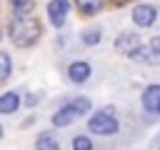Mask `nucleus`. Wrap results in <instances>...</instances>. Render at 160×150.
Returning <instances> with one entry per match:
<instances>
[{
    "instance_id": "nucleus-1",
    "label": "nucleus",
    "mask_w": 160,
    "mask_h": 150,
    "mask_svg": "<svg viewBox=\"0 0 160 150\" xmlns=\"http://www.w3.org/2000/svg\"><path fill=\"white\" fill-rule=\"evenodd\" d=\"M8 35H10V40H12L15 45L30 48V45H35V42L40 40L42 28H40L38 20H32V18H28V15H12V20L8 22Z\"/></svg>"
},
{
    "instance_id": "nucleus-2",
    "label": "nucleus",
    "mask_w": 160,
    "mask_h": 150,
    "mask_svg": "<svg viewBox=\"0 0 160 150\" xmlns=\"http://www.w3.org/2000/svg\"><path fill=\"white\" fill-rule=\"evenodd\" d=\"M88 128H90V132H95V135H115V132H118V120H115V115H112V108H105V110L95 112V115L88 120Z\"/></svg>"
},
{
    "instance_id": "nucleus-3",
    "label": "nucleus",
    "mask_w": 160,
    "mask_h": 150,
    "mask_svg": "<svg viewBox=\"0 0 160 150\" xmlns=\"http://www.w3.org/2000/svg\"><path fill=\"white\" fill-rule=\"evenodd\" d=\"M142 48V42H140V38H138V32H130V30H125V32H120L118 38H115V50L120 52V55H128V58H132L138 50Z\"/></svg>"
},
{
    "instance_id": "nucleus-4",
    "label": "nucleus",
    "mask_w": 160,
    "mask_h": 150,
    "mask_svg": "<svg viewBox=\"0 0 160 150\" xmlns=\"http://www.w3.org/2000/svg\"><path fill=\"white\" fill-rule=\"evenodd\" d=\"M155 18H158L155 5L140 2V5H135V8H132V22H135L138 28H150V25L155 22Z\"/></svg>"
},
{
    "instance_id": "nucleus-5",
    "label": "nucleus",
    "mask_w": 160,
    "mask_h": 150,
    "mask_svg": "<svg viewBox=\"0 0 160 150\" xmlns=\"http://www.w3.org/2000/svg\"><path fill=\"white\" fill-rule=\"evenodd\" d=\"M68 12H70V2L68 0H50L48 2V18L55 28H62L65 20H68Z\"/></svg>"
},
{
    "instance_id": "nucleus-6",
    "label": "nucleus",
    "mask_w": 160,
    "mask_h": 150,
    "mask_svg": "<svg viewBox=\"0 0 160 150\" xmlns=\"http://www.w3.org/2000/svg\"><path fill=\"white\" fill-rule=\"evenodd\" d=\"M90 62H85V60H75V62H70V68H68V78L72 80V82H85L88 78H90Z\"/></svg>"
},
{
    "instance_id": "nucleus-7",
    "label": "nucleus",
    "mask_w": 160,
    "mask_h": 150,
    "mask_svg": "<svg viewBox=\"0 0 160 150\" xmlns=\"http://www.w3.org/2000/svg\"><path fill=\"white\" fill-rule=\"evenodd\" d=\"M142 108L148 112H158V108H160V85H148L142 90Z\"/></svg>"
},
{
    "instance_id": "nucleus-8",
    "label": "nucleus",
    "mask_w": 160,
    "mask_h": 150,
    "mask_svg": "<svg viewBox=\"0 0 160 150\" xmlns=\"http://www.w3.org/2000/svg\"><path fill=\"white\" fill-rule=\"evenodd\" d=\"M75 118H78V112H75V110H72V105L68 102V105H62L60 110H55V112H52V125H55V128H65V125H70Z\"/></svg>"
},
{
    "instance_id": "nucleus-9",
    "label": "nucleus",
    "mask_w": 160,
    "mask_h": 150,
    "mask_svg": "<svg viewBox=\"0 0 160 150\" xmlns=\"http://www.w3.org/2000/svg\"><path fill=\"white\" fill-rule=\"evenodd\" d=\"M18 108H20V95H18L15 90L0 95V112H2V115H12Z\"/></svg>"
},
{
    "instance_id": "nucleus-10",
    "label": "nucleus",
    "mask_w": 160,
    "mask_h": 150,
    "mask_svg": "<svg viewBox=\"0 0 160 150\" xmlns=\"http://www.w3.org/2000/svg\"><path fill=\"white\" fill-rule=\"evenodd\" d=\"M35 150H60V145H58L55 135L42 132V135H38V140H35Z\"/></svg>"
},
{
    "instance_id": "nucleus-11",
    "label": "nucleus",
    "mask_w": 160,
    "mask_h": 150,
    "mask_svg": "<svg viewBox=\"0 0 160 150\" xmlns=\"http://www.w3.org/2000/svg\"><path fill=\"white\" fill-rule=\"evenodd\" d=\"M10 8L15 15H28L35 8V0H10Z\"/></svg>"
},
{
    "instance_id": "nucleus-12",
    "label": "nucleus",
    "mask_w": 160,
    "mask_h": 150,
    "mask_svg": "<svg viewBox=\"0 0 160 150\" xmlns=\"http://www.w3.org/2000/svg\"><path fill=\"white\" fill-rule=\"evenodd\" d=\"M75 5L85 12V15H95L102 8V0H75Z\"/></svg>"
},
{
    "instance_id": "nucleus-13",
    "label": "nucleus",
    "mask_w": 160,
    "mask_h": 150,
    "mask_svg": "<svg viewBox=\"0 0 160 150\" xmlns=\"http://www.w3.org/2000/svg\"><path fill=\"white\" fill-rule=\"evenodd\" d=\"M10 72H12V60L8 52H0V82H5L10 78Z\"/></svg>"
},
{
    "instance_id": "nucleus-14",
    "label": "nucleus",
    "mask_w": 160,
    "mask_h": 150,
    "mask_svg": "<svg viewBox=\"0 0 160 150\" xmlns=\"http://www.w3.org/2000/svg\"><path fill=\"white\" fill-rule=\"evenodd\" d=\"M100 38H102V32H100L98 28H92V30H85V32L80 35L82 45H88V48H90V45H98V42H100Z\"/></svg>"
},
{
    "instance_id": "nucleus-15",
    "label": "nucleus",
    "mask_w": 160,
    "mask_h": 150,
    "mask_svg": "<svg viewBox=\"0 0 160 150\" xmlns=\"http://www.w3.org/2000/svg\"><path fill=\"white\" fill-rule=\"evenodd\" d=\"M70 105H72V110H75L78 115H85V112H90V100H88V98H75Z\"/></svg>"
},
{
    "instance_id": "nucleus-16",
    "label": "nucleus",
    "mask_w": 160,
    "mask_h": 150,
    "mask_svg": "<svg viewBox=\"0 0 160 150\" xmlns=\"http://www.w3.org/2000/svg\"><path fill=\"white\" fill-rule=\"evenodd\" d=\"M72 150H92V142H90V138H85V135H78V138L72 140Z\"/></svg>"
},
{
    "instance_id": "nucleus-17",
    "label": "nucleus",
    "mask_w": 160,
    "mask_h": 150,
    "mask_svg": "<svg viewBox=\"0 0 160 150\" xmlns=\"http://www.w3.org/2000/svg\"><path fill=\"white\" fill-rule=\"evenodd\" d=\"M150 50H152L155 55H160V35H155V38L150 40Z\"/></svg>"
},
{
    "instance_id": "nucleus-18",
    "label": "nucleus",
    "mask_w": 160,
    "mask_h": 150,
    "mask_svg": "<svg viewBox=\"0 0 160 150\" xmlns=\"http://www.w3.org/2000/svg\"><path fill=\"white\" fill-rule=\"evenodd\" d=\"M38 98H40V95H35V92H32V95H28V100H25V102H28V105H30V108H32V105H35V102H38Z\"/></svg>"
},
{
    "instance_id": "nucleus-19",
    "label": "nucleus",
    "mask_w": 160,
    "mask_h": 150,
    "mask_svg": "<svg viewBox=\"0 0 160 150\" xmlns=\"http://www.w3.org/2000/svg\"><path fill=\"white\" fill-rule=\"evenodd\" d=\"M112 5H122V2H128V0H110Z\"/></svg>"
},
{
    "instance_id": "nucleus-20",
    "label": "nucleus",
    "mask_w": 160,
    "mask_h": 150,
    "mask_svg": "<svg viewBox=\"0 0 160 150\" xmlns=\"http://www.w3.org/2000/svg\"><path fill=\"white\" fill-rule=\"evenodd\" d=\"M0 138H2V125H0Z\"/></svg>"
},
{
    "instance_id": "nucleus-21",
    "label": "nucleus",
    "mask_w": 160,
    "mask_h": 150,
    "mask_svg": "<svg viewBox=\"0 0 160 150\" xmlns=\"http://www.w3.org/2000/svg\"><path fill=\"white\" fill-rule=\"evenodd\" d=\"M0 40H2V28H0Z\"/></svg>"
},
{
    "instance_id": "nucleus-22",
    "label": "nucleus",
    "mask_w": 160,
    "mask_h": 150,
    "mask_svg": "<svg viewBox=\"0 0 160 150\" xmlns=\"http://www.w3.org/2000/svg\"><path fill=\"white\" fill-rule=\"evenodd\" d=\"M158 115H160V108H158Z\"/></svg>"
}]
</instances>
